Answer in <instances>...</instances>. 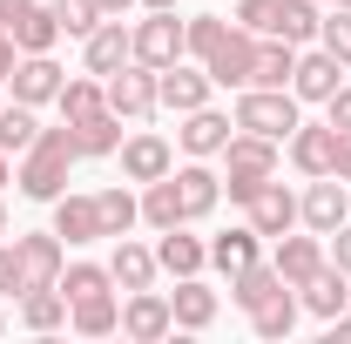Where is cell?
Returning a JSON list of instances; mask_svg holds the SVG:
<instances>
[{"label":"cell","mask_w":351,"mask_h":344,"mask_svg":"<svg viewBox=\"0 0 351 344\" xmlns=\"http://www.w3.org/2000/svg\"><path fill=\"white\" fill-rule=\"evenodd\" d=\"M270 175H277V142L243 135V129L223 142V189H230V203H250Z\"/></svg>","instance_id":"cell-4"},{"label":"cell","mask_w":351,"mask_h":344,"mask_svg":"<svg viewBox=\"0 0 351 344\" xmlns=\"http://www.w3.org/2000/svg\"><path fill=\"white\" fill-rule=\"evenodd\" d=\"M237 21L250 34H277V41H317V0H237Z\"/></svg>","instance_id":"cell-5"},{"label":"cell","mask_w":351,"mask_h":344,"mask_svg":"<svg viewBox=\"0 0 351 344\" xmlns=\"http://www.w3.org/2000/svg\"><path fill=\"white\" fill-rule=\"evenodd\" d=\"M95 203H101V236L108 243L129 236L135 223H142V196H129V189H95Z\"/></svg>","instance_id":"cell-34"},{"label":"cell","mask_w":351,"mask_h":344,"mask_svg":"<svg viewBox=\"0 0 351 344\" xmlns=\"http://www.w3.org/2000/svg\"><path fill=\"white\" fill-rule=\"evenodd\" d=\"M7 82H14V101L41 108V101H54V95H61V82H68V75H61V61H54V54H21Z\"/></svg>","instance_id":"cell-13"},{"label":"cell","mask_w":351,"mask_h":344,"mask_svg":"<svg viewBox=\"0 0 351 344\" xmlns=\"http://www.w3.org/2000/svg\"><path fill=\"white\" fill-rule=\"evenodd\" d=\"M176 331V310H169V297L149 284V291H129V304H122V338H135V344H162Z\"/></svg>","instance_id":"cell-9"},{"label":"cell","mask_w":351,"mask_h":344,"mask_svg":"<svg viewBox=\"0 0 351 344\" xmlns=\"http://www.w3.org/2000/svg\"><path fill=\"white\" fill-rule=\"evenodd\" d=\"M129 41H135V61L162 75V68H176L189 54V27H182V14H142L129 27Z\"/></svg>","instance_id":"cell-6"},{"label":"cell","mask_w":351,"mask_h":344,"mask_svg":"<svg viewBox=\"0 0 351 344\" xmlns=\"http://www.w3.org/2000/svg\"><path fill=\"white\" fill-rule=\"evenodd\" d=\"M0 331H7V310H0Z\"/></svg>","instance_id":"cell-51"},{"label":"cell","mask_w":351,"mask_h":344,"mask_svg":"<svg viewBox=\"0 0 351 344\" xmlns=\"http://www.w3.org/2000/svg\"><path fill=\"white\" fill-rule=\"evenodd\" d=\"M317 47H324L331 61H345V68H351V7H331V14L317 21Z\"/></svg>","instance_id":"cell-39"},{"label":"cell","mask_w":351,"mask_h":344,"mask_svg":"<svg viewBox=\"0 0 351 344\" xmlns=\"http://www.w3.org/2000/svg\"><path fill=\"white\" fill-rule=\"evenodd\" d=\"M230 135H237V122H230L223 108H210V101H203V108H189V115H182V129H176V149L210 162V156H223V142H230Z\"/></svg>","instance_id":"cell-11"},{"label":"cell","mask_w":351,"mask_h":344,"mask_svg":"<svg viewBox=\"0 0 351 344\" xmlns=\"http://www.w3.org/2000/svg\"><path fill=\"white\" fill-rule=\"evenodd\" d=\"M182 27H189V54L210 68L217 88H250L257 34H250L243 21H230V14H196V21H182Z\"/></svg>","instance_id":"cell-1"},{"label":"cell","mask_w":351,"mask_h":344,"mask_svg":"<svg viewBox=\"0 0 351 344\" xmlns=\"http://www.w3.org/2000/svg\"><path fill=\"white\" fill-rule=\"evenodd\" d=\"M331 156H338V129L331 122H298L291 129V169L298 175H331Z\"/></svg>","instance_id":"cell-16"},{"label":"cell","mask_w":351,"mask_h":344,"mask_svg":"<svg viewBox=\"0 0 351 344\" xmlns=\"http://www.w3.org/2000/svg\"><path fill=\"white\" fill-rule=\"evenodd\" d=\"M338 82H345V61H331V54L317 47V54H298L291 95H298V101H331V95H338Z\"/></svg>","instance_id":"cell-22"},{"label":"cell","mask_w":351,"mask_h":344,"mask_svg":"<svg viewBox=\"0 0 351 344\" xmlns=\"http://www.w3.org/2000/svg\"><path fill=\"white\" fill-rule=\"evenodd\" d=\"M7 230H14V223H7V203H0V236H7Z\"/></svg>","instance_id":"cell-49"},{"label":"cell","mask_w":351,"mask_h":344,"mask_svg":"<svg viewBox=\"0 0 351 344\" xmlns=\"http://www.w3.org/2000/svg\"><path fill=\"white\" fill-rule=\"evenodd\" d=\"M95 291H115V277H108V263H68L61 270V297H95Z\"/></svg>","instance_id":"cell-38"},{"label":"cell","mask_w":351,"mask_h":344,"mask_svg":"<svg viewBox=\"0 0 351 344\" xmlns=\"http://www.w3.org/2000/svg\"><path fill=\"white\" fill-rule=\"evenodd\" d=\"M108 277H115V291H149V284H156V250H142V243H129V236H115Z\"/></svg>","instance_id":"cell-30"},{"label":"cell","mask_w":351,"mask_h":344,"mask_svg":"<svg viewBox=\"0 0 351 344\" xmlns=\"http://www.w3.org/2000/svg\"><path fill=\"white\" fill-rule=\"evenodd\" d=\"M182 0H142V14H176Z\"/></svg>","instance_id":"cell-47"},{"label":"cell","mask_w":351,"mask_h":344,"mask_svg":"<svg viewBox=\"0 0 351 344\" xmlns=\"http://www.w3.org/2000/svg\"><path fill=\"white\" fill-rule=\"evenodd\" d=\"M14 250L27 263V291L34 284H61V270H68V243L54 236V230H27V236H14Z\"/></svg>","instance_id":"cell-15"},{"label":"cell","mask_w":351,"mask_h":344,"mask_svg":"<svg viewBox=\"0 0 351 344\" xmlns=\"http://www.w3.org/2000/svg\"><path fill=\"white\" fill-rule=\"evenodd\" d=\"M54 108H61V122H88V115H101V108H108V82L82 68V75H68V82H61Z\"/></svg>","instance_id":"cell-26"},{"label":"cell","mask_w":351,"mask_h":344,"mask_svg":"<svg viewBox=\"0 0 351 344\" xmlns=\"http://www.w3.org/2000/svg\"><path fill=\"white\" fill-rule=\"evenodd\" d=\"M47 7H54V21H61V34H68V41H88V34L108 21L95 0H47Z\"/></svg>","instance_id":"cell-36"},{"label":"cell","mask_w":351,"mask_h":344,"mask_svg":"<svg viewBox=\"0 0 351 344\" xmlns=\"http://www.w3.org/2000/svg\"><path fill=\"white\" fill-rule=\"evenodd\" d=\"M345 216H351L345 182H338V175H311V189L298 196V223H304V230H317V236H331Z\"/></svg>","instance_id":"cell-10"},{"label":"cell","mask_w":351,"mask_h":344,"mask_svg":"<svg viewBox=\"0 0 351 344\" xmlns=\"http://www.w3.org/2000/svg\"><path fill=\"white\" fill-rule=\"evenodd\" d=\"M298 304H304L311 317H324V324H331V317H338V310L351 304V277L338 270V263H324L311 284H298Z\"/></svg>","instance_id":"cell-23"},{"label":"cell","mask_w":351,"mask_h":344,"mask_svg":"<svg viewBox=\"0 0 351 344\" xmlns=\"http://www.w3.org/2000/svg\"><path fill=\"white\" fill-rule=\"evenodd\" d=\"M169 310H176V331H210V324H217V291H210L203 277H176Z\"/></svg>","instance_id":"cell-24"},{"label":"cell","mask_w":351,"mask_h":344,"mask_svg":"<svg viewBox=\"0 0 351 344\" xmlns=\"http://www.w3.org/2000/svg\"><path fill=\"white\" fill-rule=\"evenodd\" d=\"M331 344H351V317H345V310L331 317Z\"/></svg>","instance_id":"cell-46"},{"label":"cell","mask_w":351,"mask_h":344,"mask_svg":"<svg viewBox=\"0 0 351 344\" xmlns=\"http://www.w3.org/2000/svg\"><path fill=\"white\" fill-rule=\"evenodd\" d=\"M331 263H338V270L351 277V216L338 223V230H331Z\"/></svg>","instance_id":"cell-42"},{"label":"cell","mask_w":351,"mask_h":344,"mask_svg":"<svg viewBox=\"0 0 351 344\" xmlns=\"http://www.w3.org/2000/svg\"><path fill=\"white\" fill-rule=\"evenodd\" d=\"M317 7H351V0H317Z\"/></svg>","instance_id":"cell-50"},{"label":"cell","mask_w":351,"mask_h":344,"mask_svg":"<svg viewBox=\"0 0 351 344\" xmlns=\"http://www.w3.org/2000/svg\"><path fill=\"white\" fill-rule=\"evenodd\" d=\"M257 257H263V236L250 230V223H237V230H223L217 243H210V263H217L223 277H237V270H250Z\"/></svg>","instance_id":"cell-31"},{"label":"cell","mask_w":351,"mask_h":344,"mask_svg":"<svg viewBox=\"0 0 351 344\" xmlns=\"http://www.w3.org/2000/svg\"><path fill=\"white\" fill-rule=\"evenodd\" d=\"M270 263H277V277L298 291V284H311V277L331 263V250H324V236H317V230H304V236H298V230H284V236H277V250H270Z\"/></svg>","instance_id":"cell-8"},{"label":"cell","mask_w":351,"mask_h":344,"mask_svg":"<svg viewBox=\"0 0 351 344\" xmlns=\"http://www.w3.org/2000/svg\"><path fill=\"white\" fill-rule=\"evenodd\" d=\"M230 122L243 135H263V142H291V129H298L304 115H298V95H291V88H237Z\"/></svg>","instance_id":"cell-3"},{"label":"cell","mask_w":351,"mask_h":344,"mask_svg":"<svg viewBox=\"0 0 351 344\" xmlns=\"http://www.w3.org/2000/svg\"><path fill=\"white\" fill-rule=\"evenodd\" d=\"M243 223H250L257 236H284V230H298V196H291V189H284V182L270 175L257 196L243 203Z\"/></svg>","instance_id":"cell-12"},{"label":"cell","mask_w":351,"mask_h":344,"mask_svg":"<svg viewBox=\"0 0 351 344\" xmlns=\"http://www.w3.org/2000/svg\"><path fill=\"white\" fill-rule=\"evenodd\" d=\"M75 162H82V156H75V135H68V122H61V129H41L27 149H21L14 182H21L27 203H54V196L68 189V169H75Z\"/></svg>","instance_id":"cell-2"},{"label":"cell","mask_w":351,"mask_h":344,"mask_svg":"<svg viewBox=\"0 0 351 344\" xmlns=\"http://www.w3.org/2000/svg\"><path fill=\"white\" fill-rule=\"evenodd\" d=\"M7 182H14V156L0 149V189H7Z\"/></svg>","instance_id":"cell-48"},{"label":"cell","mask_w":351,"mask_h":344,"mask_svg":"<svg viewBox=\"0 0 351 344\" xmlns=\"http://www.w3.org/2000/svg\"><path fill=\"white\" fill-rule=\"evenodd\" d=\"M291 75H298V41H277V34H257L250 88H291Z\"/></svg>","instance_id":"cell-25"},{"label":"cell","mask_w":351,"mask_h":344,"mask_svg":"<svg viewBox=\"0 0 351 344\" xmlns=\"http://www.w3.org/2000/svg\"><path fill=\"white\" fill-rule=\"evenodd\" d=\"M298 310H304V304H298L291 291H284V297H270L263 310H250V331H257V338H291V324H298Z\"/></svg>","instance_id":"cell-37"},{"label":"cell","mask_w":351,"mask_h":344,"mask_svg":"<svg viewBox=\"0 0 351 344\" xmlns=\"http://www.w3.org/2000/svg\"><path fill=\"white\" fill-rule=\"evenodd\" d=\"M108 108L122 115V122H149L162 101H156V68H142V61H129V68H115L108 75Z\"/></svg>","instance_id":"cell-7"},{"label":"cell","mask_w":351,"mask_h":344,"mask_svg":"<svg viewBox=\"0 0 351 344\" xmlns=\"http://www.w3.org/2000/svg\"><path fill=\"white\" fill-rule=\"evenodd\" d=\"M176 189H182V216H189V223H203V216L223 203V175L210 169L203 156H189V162L176 169Z\"/></svg>","instance_id":"cell-17"},{"label":"cell","mask_w":351,"mask_h":344,"mask_svg":"<svg viewBox=\"0 0 351 344\" xmlns=\"http://www.w3.org/2000/svg\"><path fill=\"white\" fill-rule=\"evenodd\" d=\"M34 135H41V122H34V108H27V101H14V108L0 101V149H7V156H21Z\"/></svg>","instance_id":"cell-35"},{"label":"cell","mask_w":351,"mask_h":344,"mask_svg":"<svg viewBox=\"0 0 351 344\" xmlns=\"http://www.w3.org/2000/svg\"><path fill=\"white\" fill-rule=\"evenodd\" d=\"M68 324H75L82 338H108V331H122V304H115V291L75 297V304H68Z\"/></svg>","instance_id":"cell-29"},{"label":"cell","mask_w":351,"mask_h":344,"mask_svg":"<svg viewBox=\"0 0 351 344\" xmlns=\"http://www.w3.org/2000/svg\"><path fill=\"white\" fill-rule=\"evenodd\" d=\"M115 156H122V175H129V182H156V175L176 169V149L162 142V135H129Z\"/></svg>","instance_id":"cell-21"},{"label":"cell","mask_w":351,"mask_h":344,"mask_svg":"<svg viewBox=\"0 0 351 344\" xmlns=\"http://www.w3.org/2000/svg\"><path fill=\"white\" fill-rule=\"evenodd\" d=\"M14 61H21V47H14V34H7V27H0V82H7V75H14Z\"/></svg>","instance_id":"cell-44"},{"label":"cell","mask_w":351,"mask_h":344,"mask_svg":"<svg viewBox=\"0 0 351 344\" xmlns=\"http://www.w3.org/2000/svg\"><path fill=\"white\" fill-rule=\"evenodd\" d=\"M142 223H149V230H176V223H189V216H182L176 169H169V175H156V182H142Z\"/></svg>","instance_id":"cell-32"},{"label":"cell","mask_w":351,"mask_h":344,"mask_svg":"<svg viewBox=\"0 0 351 344\" xmlns=\"http://www.w3.org/2000/svg\"><path fill=\"white\" fill-rule=\"evenodd\" d=\"M324 122H331V129H351V88L345 82H338V95L324 101Z\"/></svg>","instance_id":"cell-41"},{"label":"cell","mask_w":351,"mask_h":344,"mask_svg":"<svg viewBox=\"0 0 351 344\" xmlns=\"http://www.w3.org/2000/svg\"><path fill=\"white\" fill-rule=\"evenodd\" d=\"M162 243H156V270H169V277H203V263H210V243L203 236H189V223H176V230H156Z\"/></svg>","instance_id":"cell-19"},{"label":"cell","mask_w":351,"mask_h":344,"mask_svg":"<svg viewBox=\"0 0 351 344\" xmlns=\"http://www.w3.org/2000/svg\"><path fill=\"white\" fill-rule=\"evenodd\" d=\"M284 291H291V284H284V277H277V263H250V270H237V277H230V297H237V310H263V304L270 297H284Z\"/></svg>","instance_id":"cell-27"},{"label":"cell","mask_w":351,"mask_h":344,"mask_svg":"<svg viewBox=\"0 0 351 344\" xmlns=\"http://www.w3.org/2000/svg\"><path fill=\"white\" fill-rule=\"evenodd\" d=\"M27 291V263H21V250L0 236V297H21Z\"/></svg>","instance_id":"cell-40"},{"label":"cell","mask_w":351,"mask_h":344,"mask_svg":"<svg viewBox=\"0 0 351 344\" xmlns=\"http://www.w3.org/2000/svg\"><path fill=\"white\" fill-rule=\"evenodd\" d=\"M331 175L351 182V129H338V156H331Z\"/></svg>","instance_id":"cell-43"},{"label":"cell","mask_w":351,"mask_h":344,"mask_svg":"<svg viewBox=\"0 0 351 344\" xmlns=\"http://www.w3.org/2000/svg\"><path fill=\"white\" fill-rule=\"evenodd\" d=\"M129 61H135V41H129L122 21H101V27L82 41V68H88V75H101V82H108L115 68H129Z\"/></svg>","instance_id":"cell-14"},{"label":"cell","mask_w":351,"mask_h":344,"mask_svg":"<svg viewBox=\"0 0 351 344\" xmlns=\"http://www.w3.org/2000/svg\"><path fill=\"white\" fill-rule=\"evenodd\" d=\"M68 135H75V156H115V149H122V115L101 108V115H88V122H68Z\"/></svg>","instance_id":"cell-33"},{"label":"cell","mask_w":351,"mask_h":344,"mask_svg":"<svg viewBox=\"0 0 351 344\" xmlns=\"http://www.w3.org/2000/svg\"><path fill=\"white\" fill-rule=\"evenodd\" d=\"M54 236L61 243H101V203L95 196H54Z\"/></svg>","instance_id":"cell-20"},{"label":"cell","mask_w":351,"mask_h":344,"mask_svg":"<svg viewBox=\"0 0 351 344\" xmlns=\"http://www.w3.org/2000/svg\"><path fill=\"white\" fill-rule=\"evenodd\" d=\"M95 7H101V14H108V21H122V14H129V7H142V0H95Z\"/></svg>","instance_id":"cell-45"},{"label":"cell","mask_w":351,"mask_h":344,"mask_svg":"<svg viewBox=\"0 0 351 344\" xmlns=\"http://www.w3.org/2000/svg\"><path fill=\"white\" fill-rule=\"evenodd\" d=\"M21 324L47 338V331H61L68 324V297H61V284H34V291H21Z\"/></svg>","instance_id":"cell-28"},{"label":"cell","mask_w":351,"mask_h":344,"mask_svg":"<svg viewBox=\"0 0 351 344\" xmlns=\"http://www.w3.org/2000/svg\"><path fill=\"white\" fill-rule=\"evenodd\" d=\"M210 68H182V61H176V68H162V75H156V101H162V108H176V115H189V108H203V101H210Z\"/></svg>","instance_id":"cell-18"}]
</instances>
